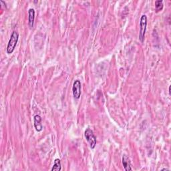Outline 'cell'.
Listing matches in <instances>:
<instances>
[{"mask_svg": "<svg viewBox=\"0 0 171 171\" xmlns=\"http://www.w3.org/2000/svg\"><path fill=\"white\" fill-rule=\"evenodd\" d=\"M19 39V34L17 32H13L12 34V36L10 37V39L9 40V42L7 46L6 52L8 54H12L14 51L15 48L16 47L17 43L18 42Z\"/></svg>", "mask_w": 171, "mask_h": 171, "instance_id": "1", "label": "cell"}, {"mask_svg": "<svg viewBox=\"0 0 171 171\" xmlns=\"http://www.w3.org/2000/svg\"><path fill=\"white\" fill-rule=\"evenodd\" d=\"M147 26V17L146 15H142L140 18V29H139V40L141 42H143L145 38L146 30Z\"/></svg>", "mask_w": 171, "mask_h": 171, "instance_id": "2", "label": "cell"}, {"mask_svg": "<svg viewBox=\"0 0 171 171\" xmlns=\"http://www.w3.org/2000/svg\"><path fill=\"white\" fill-rule=\"evenodd\" d=\"M84 136L90 144V148L94 149L96 147V137H95L92 130L90 128H87L84 132Z\"/></svg>", "mask_w": 171, "mask_h": 171, "instance_id": "3", "label": "cell"}, {"mask_svg": "<svg viewBox=\"0 0 171 171\" xmlns=\"http://www.w3.org/2000/svg\"><path fill=\"white\" fill-rule=\"evenodd\" d=\"M72 92L74 97L76 99H79L81 96V82L80 80H76L73 84Z\"/></svg>", "mask_w": 171, "mask_h": 171, "instance_id": "4", "label": "cell"}, {"mask_svg": "<svg viewBox=\"0 0 171 171\" xmlns=\"http://www.w3.org/2000/svg\"><path fill=\"white\" fill-rule=\"evenodd\" d=\"M34 127L38 132H41L43 129V126L42 124V118L39 115H35L34 118Z\"/></svg>", "mask_w": 171, "mask_h": 171, "instance_id": "5", "label": "cell"}, {"mask_svg": "<svg viewBox=\"0 0 171 171\" xmlns=\"http://www.w3.org/2000/svg\"><path fill=\"white\" fill-rule=\"evenodd\" d=\"M122 165L124 170L126 171H129V170H132V164L131 162H130V158L128 157L127 155L124 154L122 156Z\"/></svg>", "mask_w": 171, "mask_h": 171, "instance_id": "6", "label": "cell"}, {"mask_svg": "<svg viewBox=\"0 0 171 171\" xmlns=\"http://www.w3.org/2000/svg\"><path fill=\"white\" fill-rule=\"evenodd\" d=\"M28 24L30 28H33L34 25L35 19V10L32 8H30L28 10Z\"/></svg>", "mask_w": 171, "mask_h": 171, "instance_id": "7", "label": "cell"}, {"mask_svg": "<svg viewBox=\"0 0 171 171\" xmlns=\"http://www.w3.org/2000/svg\"><path fill=\"white\" fill-rule=\"evenodd\" d=\"M61 170H62L61 161H60V160L59 158L55 159L54 166H53V167L52 168V171H60Z\"/></svg>", "mask_w": 171, "mask_h": 171, "instance_id": "8", "label": "cell"}, {"mask_svg": "<svg viewBox=\"0 0 171 171\" xmlns=\"http://www.w3.org/2000/svg\"><path fill=\"white\" fill-rule=\"evenodd\" d=\"M163 9V2L162 0H158L155 2V9L156 12H158Z\"/></svg>", "mask_w": 171, "mask_h": 171, "instance_id": "9", "label": "cell"}]
</instances>
